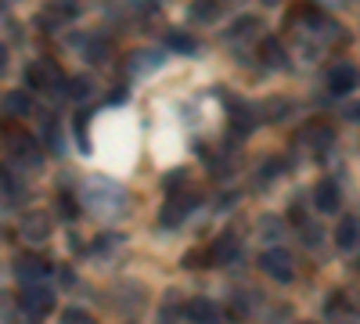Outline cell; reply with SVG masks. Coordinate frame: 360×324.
<instances>
[{"instance_id": "1", "label": "cell", "mask_w": 360, "mask_h": 324, "mask_svg": "<svg viewBox=\"0 0 360 324\" xmlns=\"http://www.w3.org/2000/svg\"><path fill=\"white\" fill-rule=\"evenodd\" d=\"M25 86H29V91H44V86H47L51 94H62L65 79H62V72L47 62V58H40V62H33V65L25 69Z\"/></svg>"}, {"instance_id": "2", "label": "cell", "mask_w": 360, "mask_h": 324, "mask_svg": "<svg viewBox=\"0 0 360 324\" xmlns=\"http://www.w3.org/2000/svg\"><path fill=\"white\" fill-rule=\"evenodd\" d=\"M54 310V292L51 288H44V285H29L25 292H22V313L25 317H47Z\"/></svg>"}, {"instance_id": "3", "label": "cell", "mask_w": 360, "mask_h": 324, "mask_svg": "<svg viewBox=\"0 0 360 324\" xmlns=\"http://www.w3.org/2000/svg\"><path fill=\"white\" fill-rule=\"evenodd\" d=\"M259 271L266 278H274V281H288L292 278V256L285 249H266L259 256Z\"/></svg>"}, {"instance_id": "4", "label": "cell", "mask_w": 360, "mask_h": 324, "mask_svg": "<svg viewBox=\"0 0 360 324\" xmlns=\"http://www.w3.org/2000/svg\"><path fill=\"white\" fill-rule=\"evenodd\" d=\"M191 209H195V195L184 191V188H176V191H169V202H166V209H162V223L173 227V223L184 220Z\"/></svg>"}, {"instance_id": "5", "label": "cell", "mask_w": 360, "mask_h": 324, "mask_svg": "<svg viewBox=\"0 0 360 324\" xmlns=\"http://www.w3.org/2000/svg\"><path fill=\"white\" fill-rule=\"evenodd\" d=\"M353 86H356V69L349 62H339L332 72H328V91L332 94H346V91H353Z\"/></svg>"}, {"instance_id": "6", "label": "cell", "mask_w": 360, "mask_h": 324, "mask_svg": "<svg viewBox=\"0 0 360 324\" xmlns=\"http://www.w3.org/2000/svg\"><path fill=\"white\" fill-rule=\"evenodd\" d=\"M299 141H310L317 152H328V148L335 144V130L328 127V123H310L303 134H299Z\"/></svg>"}, {"instance_id": "7", "label": "cell", "mask_w": 360, "mask_h": 324, "mask_svg": "<svg viewBox=\"0 0 360 324\" xmlns=\"http://www.w3.org/2000/svg\"><path fill=\"white\" fill-rule=\"evenodd\" d=\"M314 205L321 213H335L339 209V188L332 184V181H321L317 188H314Z\"/></svg>"}, {"instance_id": "8", "label": "cell", "mask_w": 360, "mask_h": 324, "mask_svg": "<svg viewBox=\"0 0 360 324\" xmlns=\"http://www.w3.org/2000/svg\"><path fill=\"white\" fill-rule=\"evenodd\" d=\"M231 256H238V238H234V234H224V238L205 252L209 263H231Z\"/></svg>"}, {"instance_id": "9", "label": "cell", "mask_w": 360, "mask_h": 324, "mask_svg": "<svg viewBox=\"0 0 360 324\" xmlns=\"http://www.w3.org/2000/svg\"><path fill=\"white\" fill-rule=\"evenodd\" d=\"M184 313H188L191 320H220V306L209 303V299H191V303L184 306Z\"/></svg>"}, {"instance_id": "10", "label": "cell", "mask_w": 360, "mask_h": 324, "mask_svg": "<svg viewBox=\"0 0 360 324\" xmlns=\"http://www.w3.org/2000/svg\"><path fill=\"white\" fill-rule=\"evenodd\" d=\"M22 231H25V238L44 242L47 234H51V220H47V216H40V213H29V216H25V223H22Z\"/></svg>"}, {"instance_id": "11", "label": "cell", "mask_w": 360, "mask_h": 324, "mask_svg": "<svg viewBox=\"0 0 360 324\" xmlns=\"http://www.w3.org/2000/svg\"><path fill=\"white\" fill-rule=\"evenodd\" d=\"M44 274H47L44 259H37V256H22V259H18V278H22V281L33 285V281H40Z\"/></svg>"}, {"instance_id": "12", "label": "cell", "mask_w": 360, "mask_h": 324, "mask_svg": "<svg viewBox=\"0 0 360 324\" xmlns=\"http://www.w3.org/2000/svg\"><path fill=\"white\" fill-rule=\"evenodd\" d=\"M356 242H360V223L356 220H342L339 223V245L342 249H353Z\"/></svg>"}, {"instance_id": "13", "label": "cell", "mask_w": 360, "mask_h": 324, "mask_svg": "<svg viewBox=\"0 0 360 324\" xmlns=\"http://www.w3.org/2000/svg\"><path fill=\"white\" fill-rule=\"evenodd\" d=\"M252 29H259V18H252V15H249V18H238L234 29H231V37H234V40H245Z\"/></svg>"}, {"instance_id": "14", "label": "cell", "mask_w": 360, "mask_h": 324, "mask_svg": "<svg viewBox=\"0 0 360 324\" xmlns=\"http://www.w3.org/2000/svg\"><path fill=\"white\" fill-rule=\"evenodd\" d=\"M191 15H195V18H202V22L217 18V0H198V4L191 8Z\"/></svg>"}, {"instance_id": "15", "label": "cell", "mask_w": 360, "mask_h": 324, "mask_svg": "<svg viewBox=\"0 0 360 324\" xmlns=\"http://www.w3.org/2000/svg\"><path fill=\"white\" fill-rule=\"evenodd\" d=\"M69 86H72L69 94H72L76 101H83V98H90V94H94V83H90V79H83V76H79V79H72Z\"/></svg>"}, {"instance_id": "16", "label": "cell", "mask_w": 360, "mask_h": 324, "mask_svg": "<svg viewBox=\"0 0 360 324\" xmlns=\"http://www.w3.org/2000/svg\"><path fill=\"white\" fill-rule=\"evenodd\" d=\"M263 51H266V58H270V62H274V65H285V54H281L278 40H266V44H263Z\"/></svg>"}, {"instance_id": "17", "label": "cell", "mask_w": 360, "mask_h": 324, "mask_svg": "<svg viewBox=\"0 0 360 324\" xmlns=\"http://www.w3.org/2000/svg\"><path fill=\"white\" fill-rule=\"evenodd\" d=\"M169 47H176V51H195V40L184 37V33H173V37H169Z\"/></svg>"}, {"instance_id": "18", "label": "cell", "mask_w": 360, "mask_h": 324, "mask_svg": "<svg viewBox=\"0 0 360 324\" xmlns=\"http://www.w3.org/2000/svg\"><path fill=\"white\" fill-rule=\"evenodd\" d=\"M8 108L11 112H29V98L25 94H8Z\"/></svg>"}, {"instance_id": "19", "label": "cell", "mask_w": 360, "mask_h": 324, "mask_svg": "<svg viewBox=\"0 0 360 324\" xmlns=\"http://www.w3.org/2000/svg\"><path fill=\"white\" fill-rule=\"evenodd\" d=\"M65 320H69V324H79V320H90V317H86V310L72 306V310H65Z\"/></svg>"}, {"instance_id": "20", "label": "cell", "mask_w": 360, "mask_h": 324, "mask_svg": "<svg viewBox=\"0 0 360 324\" xmlns=\"http://www.w3.org/2000/svg\"><path fill=\"white\" fill-rule=\"evenodd\" d=\"M62 213H65V216H76V202H72L69 195H62Z\"/></svg>"}, {"instance_id": "21", "label": "cell", "mask_w": 360, "mask_h": 324, "mask_svg": "<svg viewBox=\"0 0 360 324\" xmlns=\"http://www.w3.org/2000/svg\"><path fill=\"white\" fill-rule=\"evenodd\" d=\"M346 115H349L353 123H360V101H356V105H349V108H346Z\"/></svg>"}, {"instance_id": "22", "label": "cell", "mask_w": 360, "mask_h": 324, "mask_svg": "<svg viewBox=\"0 0 360 324\" xmlns=\"http://www.w3.org/2000/svg\"><path fill=\"white\" fill-rule=\"evenodd\" d=\"M4 69H8V47L0 44V72H4Z\"/></svg>"}]
</instances>
